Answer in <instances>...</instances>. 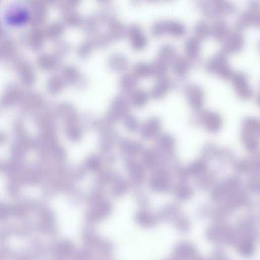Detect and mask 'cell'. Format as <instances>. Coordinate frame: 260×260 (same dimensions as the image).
I'll return each mask as SVG.
<instances>
[{
  "label": "cell",
  "instance_id": "6da1fadb",
  "mask_svg": "<svg viewBox=\"0 0 260 260\" xmlns=\"http://www.w3.org/2000/svg\"><path fill=\"white\" fill-rule=\"evenodd\" d=\"M186 28L180 22L171 20L156 21L152 26V35L156 37L171 36L180 38L186 33Z\"/></svg>",
  "mask_w": 260,
  "mask_h": 260
},
{
  "label": "cell",
  "instance_id": "7a4b0ae2",
  "mask_svg": "<svg viewBox=\"0 0 260 260\" xmlns=\"http://www.w3.org/2000/svg\"><path fill=\"white\" fill-rule=\"evenodd\" d=\"M31 13L26 7L13 5L8 7L4 13V20L8 25L20 27L26 25L31 19Z\"/></svg>",
  "mask_w": 260,
  "mask_h": 260
},
{
  "label": "cell",
  "instance_id": "3957f363",
  "mask_svg": "<svg viewBox=\"0 0 260 260\" xmlns=\"http://www.w3.org/2000/svg\"><path fill=\"white\" fill-rule=\"evenodd\" d=\"M126 36L135 50H143L147 46V37L139 25L132 24L126 27Z\"/></svg>",
  "mask_w": 260,
  "mask_h": 260
},
{
  "label": "cell",
  "instance_id": "277c9868",
  "mask_svg": "<svg viewBox=\"0 0 260 260\" xmlns=\"http://www.w3.org/2000/svg\"><path fill=\"white\" fill-rule=\"evenodd\" d=\"M162 129V123L156 117L147 120L140 126V132L141 137L145 139H151L158 137Z\"/></svg>",
  "mask_w": 260,
  "mask_h": 260
},
{
  "label": "cell",
  "instance_id": "5b68a950",
  "mask_svg": "<svg viewBox=\"0 0 260 260\" xmlns=\"http://www.w3.org/2000/svg\"><path fill=\"white\" fill-rule=\"evenodd\" d=\"M186 96L188 102L192 108L195 111H199L204 103V94L202 89L195 85L187 87Z\"/></svg>",
  "mask_w": 260,
  "mask_h": 260
},
{
  "label": "cell",
  "instance_id": "8992f818",
  "mask_svg": "<svg viewBox=\"0 0 260 260\" xmlns=\"http://www.w3.org/2000/svg\"><path fill=\"white\" fill-rule=\"evenodd\" d=\"M200 41L194 37L185 42L184 51L186 58L190 63L195 64L198 62L200 56Z\"/></svg>",
  "mask_w": 260,
  "mask_h": 260
},
{
  "label": "cell",
  "instance_id": "52a82bcc",
  "mask_svg": "<svg viewBox=\"0 0 260 260\" xmlns=\"http://www.w3.org/2000/svg\"><path fill=\"white\" fill-rule=\"evenodd\" d=\"M172 87L171 80L165 77L158 79L157 82L151 91V96L155 99H160L163 98Z\"/></svg>",
  "mask_w": 260,
  "mask_h": 260
},
{
  "label": "cell",
  "instance_id": "ba28073f",
  "mask_svg": "<svg viewBox=\"0 0 260 260\" xmlns=\"http://www.w3.org/2000/svg\"><path fill=\"white\" fill-rule=\"evenodd\" d=\"M177 57L176 49L171 45L166 44L161 48L157 60L169 67Z\"/></svg>",
  "mask_w": 260,
  "mask_h": 260
},
{
  "label": "cell",
  "instance_id": "9c48e42d",
  "mask_svg": "<svg viewBox=\"0 0 260 260\" xmlns=\"http://www.w3.org/2000/svg\"><path fill=\"white\" fill-rule=\"evenodd\" d=\"M138 80L134 74H127L121 81V87L126 95H131L136 89L138 85Z\"/></svg>",
  "mask_w": 260,
  "mask_h": 260
},
{
  "label": "cell",
  "instance_id": "30bf717a",
  "mask_svg": "<svg viewBox=\"0 0 260 260\" xmlns=\"http://www.w3.org/2000/svg\"><path fill=\"white\" fill-rule=\"evenodd\" d=\"M149 99V95L143 89H136L130 95V102L136 108L144 106Z\"/></svg>",
  "mask_w": 260,
  "mask_h": 260
},
{
  "label": "cell",
  "instance_id": "8fae6325",
  "mask_svg": "<svg viewBox=\"0 0 260 260\" xmlns=\"http://www.w3.org/2000/svg\"><path fill=\"white\" fill-rule=\"evenodd\" d=\"M190 63L187 58L177 57L172 64L176 75L183 78L187 75L190 69Z\"/></svg>",
  "mask_w": 260,
  "mask_h": 260
},
{
  "label": "cell",
  "instance_id": "7c38bea8",
  "mask_svg": "<svg viewBox=\"0 0 260 260\" xmlns=\"http://www.w3.org/2000/svg\"><path fill=\"white\" fill-rule=\"evenodd\" d=\"M133 74L138 79L153 76L152 65L144 63H138L133 67Z\"/></svg>",
  "mask_w": 260,
  "mask_h": 260
},
{
  "label": "cell",
  "instance_id": "4fadbf2b",
  "mask_svg": "<svg viewBox=\"0 0 260 260\" xmlns=\"http://www.w3.org/2000/svg\"><path fill=\"white\" fill-rule=\"evenodd\" d=\"M126 129L130 132H135L140 129V124L137 118L130 114L124 118Z\"/></svg>",
  "mask_w": 260,
  "mask_h": 260
},
{
  "label": "cell",
  "instance_id": "5bb4252c",
  "mask_svg": "<svg viewBox=\"0 0 260 260\" xmlns=\"http://www.w3.org/2000/svg\"><path fill=\"white\" fill-rule=\"evenodd\" d=\"M153 77L158 79L166 77L168 66L156 60L155 62L152 64Z\"/></svg>",
  "mask_w": 260,
  "mask_h": 260
},
{
  "label": "cell",
  "instance_id": "9a60e30c",
  "mask_svg": "<svg viewBox=\"0 0 260 260\" xmlns=\"http://www.w3.org/2000/svg\"><path fill=\"white\" fill-rule=\"evenodd\" d=\"M157 144L160 147L170 149L174 145L175 140L170 135L164 134L158 136Z\"/></svg>",
  "mask_w": 260,
  "mask_h": 260
},
{
  "label": "cell",
  "instance_id": "2e32d148",
  "mask_svg": "<svg viewBox=\"0 0 260 260\" xmlns=\"http://www.w3.org/2000/svg\"><path fill=\"white\" fill-rule=\"evenodd\" d=\"M208 27L204 22H199L196 25L194 29V37L200 41L206 38L208 34Z\"/></svg>",
  "mask_w": 260,
  "mask_h": 260
},
{
  "label": "cell",
  "instance_id": "e0dca14e",
  "mask_svg": "<svg viewBox=\"0 0 260 260\" xmlns=\"http://www.w3.org/2000/svg\"><path fill=\"white\" fill-rule=\"evenodd\" d=\"M132 4L135 5H138L142 4H152L157 3L165 2H171L174 0H130Z\"/></svg>",
  "mask_w": 260,
  "mask_h": 260
}]
</instances>
